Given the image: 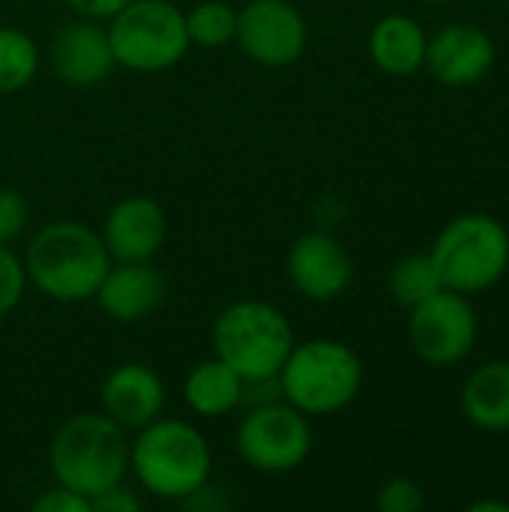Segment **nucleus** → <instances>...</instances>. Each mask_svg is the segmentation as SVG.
<instances>
[{
    "label": "nucleus",
    "instance_id": "24",
    "mask_svg": "<svg viewBox=\"0 0 509 512\" xmlns=\"http://www.w3.org/2000/svg\"><path fill=\"white\" fill-rule=\"evenodd\" d=\"M24 288H27V270H24V261L0 243V318L9 315L21 297H24Z\"/></svg>",
    "mask_w": 509,
    "mask_h": 512
},
{
    "label": "nucleus",
    "instance_id": "17",
    "mask_svg": "<svg viewBox=\"0 0 509 512\" xmlns=\"http://www.w3.org/2000/svg\"><path fill=\"white\" fill-rule=\"evenodd\" d=\"M429 36L411 15H384L369 33V57L387 75H414L426 63Z\"/></svg>",
    "mask_w": 509,
    "mask_h": 512
},
{
    "label": "nucleus",
    "instance_id": "6",
    "mask_svg": "<svg viewBox=\"0 0 509 512\" xmlns=\"http://www.w3.org/2000/svg\"><path fill=\"white\" fill-rule=\"evenodd\" d=\"M444 288L465 297L489 291L509 270V231L486 213H465L444 225L432 246Z\"/></svg>",
    "mask_w": 509,
    "mask_h": 512
},
{
    "label": "nucleus",
    "instance_id": "23",
    "mask_svg": "<svg viewBox=\"0 0 509 512\" xmlns=\"http://www.w3.org/2000/svg\"><path fill=\"white\" fill-rule=\"evenodd\" d=\"M375 507L381 512H420L426 507L423 486L411 477H390L381 483L375 495Z\"/></svg>",
    "mask_w": 509,
    "mask_h": 512
},
{
    "label": "nucleus",
    "instance_id": "3",
    "mask_svg": "<svg viewBox=\"0 0 509 512\" xmlns=\"http://www.w3.org/2000/svg\"><path fill=\"white\" fill-rule=\"evenodd\" d=\"M48 462L57 486H66L87 501L123 483L129 471V441L105 414L69 417L48 447Z\"/></svg>",
    "mask_w": 509,
    "mask_h": 512
},
{
    "label": "nucleus",
    "instance_id": "5",
    "mask_svg": "<svg viewBox=\"0 0 509 512\" xmlns=\"http://www.w3.org/2000/svg\"><path fill=\"white\" fill-rule=\"evenodd\" d=\"M294 348L291 321L270 303L240 300L219 312L213 324V351L243 381L279 375Z\"/></svg>",
    "mask_w": 509,
    "mask_h": 512
},
{
    "label": "nucleus",
    "instance_id": "9",
    "mask_svg": "<svg viewBox=\"0 0 509 512\" xmlns=\"http://www.w3.org/2000/svg\"><path fill=\"white\" fill-rule=\"evenodd\" d=\"M411 345L429 366H453L465 360L477 342V312L459 291L441 288L411 309Z\"/></svg>",
    "mask_w": 509,
    "mask_h": 512
},
{
    "label": "nucleus",
    "instance_id": "10",
    "mask_svg": "<svg viewBox=\"0 0 509 512\" xmlns=\"http://www.w3.org/2000/svg\"><path fill=\"white\" fill-rule=\"evenodd\" d=\"M243 54L267 69L291 66L303 57L309 30L291 0H249L237 9V36Z\"/></svg>",
    "mask_w": 509,
    "mask_h": 512
},
{
    "label": "nucleus",
    "instance_id": "27",
    "mask_svg": "<svg viewBox=\"0 0 509 512\" xmlns=\"http://www.w3.org/2000/svg\"><path fill=\"white\" fill-rule=\"evenodd\" d=\"M138 510H141V498H138L132 489H126L123 483H117V486L105 489L102 495H96V498L90 501V512H138Z\"/></svg>",
    "mask_w": 509,
    "mask_h": 512
},
{
    "label": "nucleus",
    "instance_id": "26",
    "mask_svg": "<svg viewBox=\"0 0 509 512\" xmlns=\"http://www.w3.org/2000/svg\"><path fill=\"white\" fill-rule=\"evenodd\" d=\"M33 512H90V501L66 486H57L33 501Z\"/></svg>",
    "mask_w": 509,
    "mask_h": 512
},
{
    "label": "nucleus",
    "instance_id": "22",
    "mask_svg": "<svg viewBox=\"0 0 509 512\" xmlns=\"http://www.w3.org/2000/svg\"><path fill=\"white\" fill-rule=\"evenodd\" d=\"M186 15V33L192 45L222 48L237 36V9L225 0H201Z\"/></svg>",
    "mask_w": 509,
    "mask_h": 512
},
{
    "label": "nucleus",
    "instance_id": "25",
    "mask_svg": "<svg viewBox=\"0 0 509 512\" xmlns=\"http://www.w3.org/2000/svg\"><path fill=\"white\" fill-rule=\"evenodd\" d=\"M27 198L12 189V186H0V243L9 246L12 240H18L27 228Z\"/></svg>",
    "mask_w": 509,
    "mask_h": 512
},
{
    "label": "nucleus",
    "instance_id": "31",
    "mask_svg": "<svg viewBox=\"0 0 509 512\" xmlns=\"http://www.w3.org/2000/svg\"><path fill=\"white\" fill-rule=\"evenodd\" d=\"M507 6H509V0H507Z\"/></svg>",
    "mask_w": 509,
    "mask_h": 512
},
{
    "label": "nucleus",
    "instance_id": "29",
    "mask_svg": "<svg viewBox=\"0 0 509 512\" xmlns=\"http://www.w3.org/2000/svg\"><path fill=\"white\" fill-rule=\"evenodd\" d=\"M468 510L471 512H509L507 501H474V504H468Z\"/></svg>",
    "mask_w": 509,
    "mask_h": 512
},
{
    "label": "nucleus",
    "instance_id": "20",
    "mask_svg": "<svg viewBox=\"0 0 509 512\" xmlns=\"http://www.w3.org/2000/svg\"><path fill=\"white\" fill-rule=\"evenodd\" d=\"M39 72V48L18 27H0V93L24 90Z\"/></svg>",
    "mask_w": 509,
    "mask_h": 512
},
{
    "label": "nucleus",
    "instance_id": "30",
    "mask_svg": "<svg viewBox=\"0 0 509 512\" xmlns=\"http://www.w3.org/2000/svg\"><path fill=\"white\" fill-rule=\"evenodd\" d=\"M423 3H450V0H423Z\"/></svg>",
    "mask_w": 509,
    "mask_h": 512
},
{
    "label": "nucleus",
    "instance_id": "18",
    "mask_svg": "<svg viewBox=\"0 0 509 512\" xmlns=\"http://www.w3.org/2000/svg\"><path fill=\"white\" fill-rule=\"evenodd\" d=\"M462 411L483 432H509V360L486 363L468 375Z\"/></svg>",
    "mask_w": 509,
    "mask_h": 512
},
{
    "label": "nucleus",
    "instance_id": "11",
    "mask_svg": "<svg viewBox=\"0 0 509 512\" xmlns=\"http://www.w3.org/2000/svg\"><path fill=\"white\" fill-rule=\"evenodd\" d=\"M288 279L306 300L330 303L348 291L354 261L339 237L330 231H309L297 237L288 252Z\"/></svg>",
    "mask_w": 509,
    "mask_h": 512
},
{
    "label": "nucleus",
    "instance_id": "1",
    "mask_svg": "<svg viewBox=\"0 0 509 512\" xmlns=\"http://www.w3.org/2000/svg\"><path fill=\"white\" fill-rule=\"evenodd\" d=\"M108 267L111 255L102 237L90 225L72 219L39 228L24 258L27 279L36 285V291L57 303L93 300Z\"/></svg>",
    "mask_w": 509,
    "mask_h": 512
},
{
    "label": "nucleus",
    "instance_id": "2",
    "mask_svg": "<svg viewBox=\"0 0 509 512\" xmlns=\"http://www.w3.org/2000/svg\"><path fill=\"white\" fill-rule=\"evenodd\" d=\"M210 447L186 420H153L129 441V468L147 495L162 501H186L210 480Z\"/></svg>",
    "mask_w": 509,
    "mask_h": 512
},
{
    "label": "nucleus",
    "instance_id": "21",
    "mask_svg": "<svg viewBox=\"0 0 509 512\" xmlns=\"http://www.w3.org/2000/svg\"><path fill=\"white\" fill-rule=\"evenodd\" d=\"M441 288H444V282H441V273H438L429 252L426 255H408V258L396 261L390 270V294L405 309H414L417 303L429 300Z\"/></svg>",
    "mask_w": 509,
    "mask_h": 512
},
{
    "label": "nucleus",
    "instance_id": "12",
    "mask_svg": "<svg viewBox=\"0 0 509 512\" xmlns=\"http://www.w3.org/2000/svg\"><path fill=\"white\" fill-rule=\"evenodd\" d=\"M51 66L57 78L69 87H96L114 69V48L108 39V27L93 18L63 21L51 39Z\"/></svg>",
    "mask_w": 509,
    "mask_h": 512
},
{
    "label": "nucleus",
    "instance_id": "16",
    "mask_svg": "<svg viewBox=\"0 0 509 512\" xmlns=\"http://www.w3.org/2000/svg\"><path fill=\"white\" fill-rule=\"evenodd\" d=\"M93 297L108 318L132 324L159 309L165 279L153 261H111Z\"/></svg>",
    "mask_w": 509,
    "mask_h": 512
},
{
    "label": "nucleus",
    "instance_id": "8",
    "mask_svg": "<svg viewBox=\"0 0 509 512\" xmlns=\"http://www.w3.org/2000/svg\"><path fill=\"white\" fill-rule=\"evenodd\" d=\"M312 444L309 417L285 399L249 408L237 426V453L261 474L297 471L309 459Z\"/></svg>",
    "mask_w": 509,
    "mask_h": 512
},
{
    "label": "nucleus",
    "instance_id": "19",
    "mask_svg": "<svg viewBox=\"0 0 509 512\" xmlns=\"http://www.w3.org/2000/svg\"><path fill=\"white\" fill-rule=\"evenodd\" d=\"M183 399L189 411H195L198 417L231 414L243 405V378L219 357H210L186 375Z\"/></svg>",
    "mask_w": 509,
    "mask_h": 512
},
{
    "label": "nucleus",
    "instance_id": "13",
    "mask_svg": "<svg viewBox=\"0 0 509 512\" xmlns=\"http://www.w3.org/2000/svg\"><path fill=\"white\" fill-rule=\"evenodd\" d=\"M423 66L444 87H471L495 69V42L477 24H447L429 39Z\"/></svg>",
    "mask_w": 509,
    "mask_h": 512
},
{
    "label": "nucleus",
    "instance_id": "15",
    "mask_svg": "<svg viewBox=\"0 0 509 512\" xmlns=\"http://www.w3.org/2000/svg\"><path fill=\"white\" fill-rule=\"evenodd\" d=\"M165 408V384L147 363H120L102 384V414L120 429H144Z\"/></svg>",
    "mask_w": 509,
    "mask_h": 512
},
{
    "label": "nucleus",
    "instance_id": "28",
    "mask_svg": "<svg viewBox=\"0 0 509 512\" xmlns=\"http://www.w3.org/2000/svg\"><path fill=\"white\" fill-rule=\"evenodd\" d=\"M75 15L81 18H93V21H108L111 15H117L129 0H63Z\"/></svg>",
    "mask_w": 509,
    "mask_h": 512
},
{
    "label": "nucleus",
    "instance_id": "7",
    "mask_svg": "<svg viewBox=\"0 0 509 512\" xmlns=\"http://www.w3.org/2000/svg\"><path fill=\"white\" fill-rule=\"evenodd\" d=\"M114 60L132 72H165L189 51L186 15L171 0H129L108 18Z\"/></svg>",
    "mask_w": 509,
    "mask_h": 512
},
{
    "label": "nucleus",
    "instance_id": "4",
    "mask_svg": "<svg viewBox=\"0 0 509 512\" xmlns=\"http://www.w3.org/2000/svg\"><path fill=\"white\" fill-rule=\"evenodd\" d=\"M282 399L306 417H327L348 408L363 387V360L336 339L294 342L279 369Z\"/></svg>",
    "mask_w": 509,
    "mask_h": 512
},
{
    "label": "nucleus",
    "instance_id": "14",
    "mask_svg": "<svg viewBox=\"0 0 509 512\" xmlns=\"http://www.w3.org/2000/svg\"><path fill=\"white\" fill-rule=\"evenodd\" d=\"M99 237L111 261H153L168 240V216L159 201L129 195L108 210Z\"/></svg>",
    "mask_w": 509,
    "mask_h": 512
}]
</instances>
